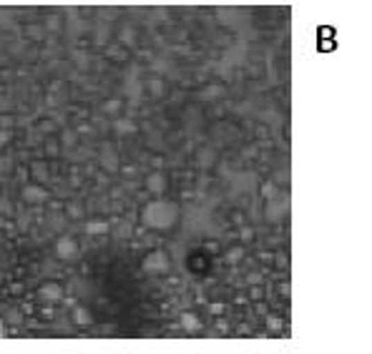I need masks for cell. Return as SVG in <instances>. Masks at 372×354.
<instances>
[{"mask_svg": "<svg viewBox=\"0 0 372 354\" xmlns=\"http://www.w3.org/2000/svg\"><path fill=\"white\" fill-rule=\"evenodd\" d=\"M61 297H63L61 284L48 281V284H41V287H38V299H41V301H58Z\"/></svg>", "mask_w": 372, "mask_h": 354, "instance_id": "1", "label": "cell"}, {"mask_svg": "<svg viewBox=\"0 0 372 354\" xmlns=\"http://www.w3.org/2000/svg\"><path fill=\"white\" fill-rule=\"evenodd\" d=\"M146 269L166 272V269H169V261H166V256H163L161 251H154V254H149V259H146Z\"/></svg>", "mask_w": 372, "mask_h": 354, "instance_id": "2", "label": "cell"}, {"mask_svg": "<svg viewBox=\"0 0 372 354\" xmlns=\"http://www.w3.org/2000/svg\"><path fill=\"white\" fill-rule=\"evenodd\" d=\"M23 199L26 201H43L46 199V191H43L41 186H26V191H23Z\"/></svg>", "mask_w": 372, "mask_h": 354, "instance_id": "3", "label": "cell"}, {"mask_svg": "<svg viewBox=\"0 0 372 354\" xmlns=\"http://www.w3.org/2000/svg\"><path fill=\"white\" fill-rule=\"evenodd\" d=\"M58 251H61L63 259H71V256H73L76 251H78V247H76V244H71L68 239H63L61 244H58Z\"/></svg>", "mask_w": 372, "mask_h": 354, "instance_id": "4", "label": "cell"}, {"mask_svg": "<svg viewBox=\"0 0 372 354\" xmlns=\"http://www.w3.org/2000/svg\"><path fill=\"white\" fill-rule=\"evenodd\" d=\"M184 324H186V327H199V321L189 319V317H184Z\"/></svg>", "mask_w": 372, "mask_h": 354, "instance_id": "5", "label": "cell"}]
</instances>
